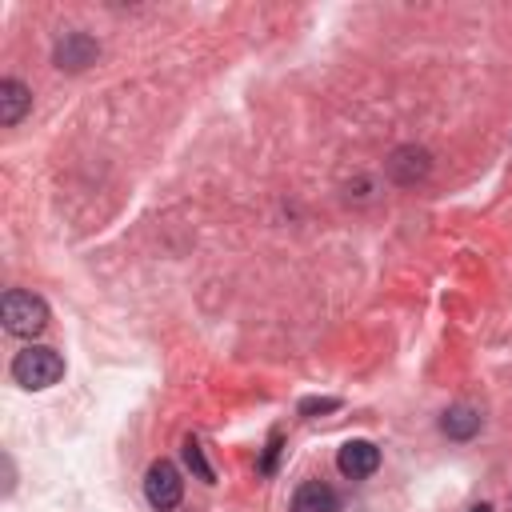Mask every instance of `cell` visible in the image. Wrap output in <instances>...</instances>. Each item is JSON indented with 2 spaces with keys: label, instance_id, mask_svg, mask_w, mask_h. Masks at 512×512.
<instances>
[{
  "label": "cell",
  "instance_id": "cell-1",
  "mask_svg": "<svg viewBox=\"0 0 512 512\" xmlns=\"http://www.w3.org/2000/svg\"><path fill=\"white\" fill-rule=\"evenodd\" d=\"M12 376H16L20 388H28V392H44V388H52V384L64 376V360H60L56 348L28 344L24 352H16V360H12Z\"/></svg>",
  "mask_w": 512,
  "mask_h": 512
},
{
  "label": "cell",
  "instance_id": "cell-2",
  "mask_svg": "<svg viewBox=\"0 0 512 512\" xmlns=\"http://www.w3.org/2000/svg\"><path fill=\"white\" fill-rule=\"evenodd\" d=\"M0 316L12 336H40L48 328V304L32 292H4Z\"/></svg>",
  "mask_w": 512,
  "mask_h": 512
},
{
  "label": "cell",
  "instance_id": "cell-3",
  "mask_svg": "<svg viewBox=\"0 0 512 512\" xmlns=\"http://www.w3.org/2000/svg\"><path fill=\"white\" fill-rule=\"evenodd\" d=\"M144 496H148V504H152L156 512L176 508V504H180V496H184V480H180L176 464L156 460V464L144 472Z\"/></svg>",
  "mask_w": 512,
  "mask_h": 512
},
{
  "label": "cell",
  "instance_id": "cell-4",
  "mask_svg": "<svg viewBox=\"0 0 512 512\" xmlns=\"http://www.w3.org/2000/svg\"><path fill=\"white\" fill-rule=\"evenodd\" d=\"M336 468L348 476V480H364L380 468V448L372 440H348L340 452H336Z\"/></svg>",
  "mask_w": 512,
  "mask_h": 512
},
{
  "label": "cell",
  "instance_id": "cell-5",
  "mask_svg": "<svg viewBox=\"0 0 512 512\" xmlns=\"http://www.w3.org/2000/svg\"><path fill=\"white\" fill-rule=\"evenodd\" d=\"M96 56H100V44H96L92 36H84V32H68V36L56 44V52H52L56 68H64V72H80V68H88Z\"/></svg>",
  "mask_w": 512,
  "mask_h": 512
},
{
  "label": "cell",
  "instance_id": "cell-6",
  "mask_svg": "<svg viewBox=\"0 0 512 512\" xmlns=\"http://www.w3.org/2000/svg\"><path fill=\"white\" fill-rule=\"evenodd\" d=\"M388 176H392L396 184H416V180H424V176H428V152L416 148V144L396 148L392 160H388Z\"/></svg>",
  "mask_w": 512,
  "mask_h": 512
},
{
  "label": "cell",
  "instance_id": "cell-7",
  "mask_svg": "<svg viewBox=\"0 0 512 512\" xmlns=\"http://www.w3.org/2000/svg\"><path fill=\"white\" fill-rule=\"evenodd\" d=\"M32 108V92L20 80H0V124H16Z\"/></svg>",
  "mask_w": 512,
  "mask_h": 512
},
{
  "label": "cell",
  "instance_id": "cell-8",
  "mask_svg": "<svg viewBox=\"0 0 512 512\" xmlns=\"http://www.w3.org/2000/svg\"><path fill=\"white\" fill-rule=\"evenodd\" d=\"M292 512H336V492L320 480L300 484L296 496H292Z\"/></svg>",
  "mask_w": 512,
  "mask_h": 512
},
{
  "label": "cell",
  "instance_id": "cell-9",
  "mask_svg": "<svg viewBox=\"0 0 512 512\" xmlns=\"http://www.w3.org/2000/svg\"><path fill=\"white\" fill-rule=\"evenodd\" d=\"M440 432H444V436H452V440H468V436H476V432H480V412H472V408L456 404V408H448V412H444Z\"/></svg>",
  "mask_w": 512,
  "mask_h": 512
},
{
  "label": "cell",
  "instance_id": "cell-10",
  "mask_svg": "<svg viewBox=\"0 0 512 512\" xmlns=\"http://www.w3.org/2000/svg\"><path fill=\"white\" fill-rule=\"evenodd\" d=\"M184 460H188V468L200 476V480H212V468H208V460H204V448H200V440H184Z\"/></svg>",
  "mask_w": 512,
  "mask_h": 512
},
{
  "label": "cell",
  "instance_id": "cell-11",
  "mask_svg": "<svg viewBox=\"0 0 512 512\" xmlns=\"http://www.w3.org/2000/svg\"><path fill=\"white\" fill-rule=\"evenodd\" d=\"M328 408H336V400H304L300 404V412H328Z\"/></svg>",
  "mask_w": 512,
  "mask_h": 512
},
{
  "label": "cell",
  "instance_id": "cell-12",
  "mask_svg": "<svg viewBox=\"0 0 512 512\" xmlns=\"http://www.w3.org/2000/svg\"><path fill=\"white\" fill-rule=\"evenodd\" d=\"M472 512H492V508H488V504H476V508H472Z\"/></svg>",
  "mask_w": 512,
  "mask_h": 512
}]
</instances>
